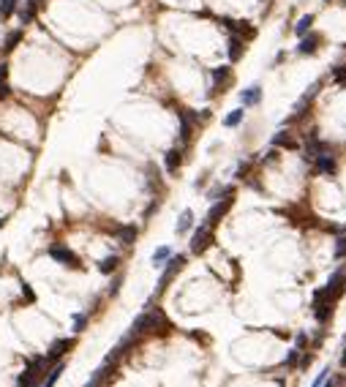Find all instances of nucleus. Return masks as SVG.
<instances>
[{
    "label": "nucleus",
    "mask_w": 346,
    "mask_h": 387,
    "mask_svg": "<svg viewBox=\"0 0 346 387\" xmlns=\"http://www.w3.org/2000/svg\"><path fill=\"white\" fill-rule=\"evenodd\" d=\"M166 327H169V322H166L164 311L161 308H147L145 314H139L137 319H134L131 325V335L134 338H139L142 333H166Z\"/></svg>",
    "instance_id": "f257e3e1"
},
{
    "label": "nucleus",
    "mask_w": 346,
    "mask_h": 387,
    "mask_svg": "<svg viewBox=\"0 0 346 387\" xmlns=\"http://www.w3.org/2000/svg\"><path fill=\"white\" fill-rule=\"evenodd\" d=\"M44 366H47V357H35V360H30L28 368H25V373L19 376V385H17V387H38V379H41Z\"/></svg>",
    "instance_id": "f03ea898"
},
{
    "label": "nucleus",
    "mask_w": 346,
    "mask_h": 387,
    "mask_svg": "<svg viewBox=\"0 0 346 387\" xmlns=\"http://www.w3.org/2000/svg\"><path fill=\"white\" fill-rule=\"evenodd\" d=\"M332 305H335V298H330V295H327V289L322 286V289L313 295V314H316L319 322H327V319H330Z\"/></svg>",
    "instance_id": "7ed1b4c3"
},
{
    "label": "nucleus",
    "mask_w": 346,
    "mask_h": 387,
    "mask_svg": "<svg viewBox=\"0 0 346 387\" xmlns=\"http://www.w3.org/2000/svg\"><path fill=\"white\" fill-rule=\"evenodd\" d=\"M49 256L55 259V262L66 264V267H79V259H76V254L71 248H66V246H60V243H55L52 248H49Z\"/></svg>",
    "instance_id": "20e7f679"
},
{
    "label": "nucleus",
    "mask_w": 346,
    "mask_h": 387,
    "mask_svg": "<svg viewBox=\"0 0 346 387\" xmlns=\"http://www.w3.org/2000/svg\"><path fill=\"white\" fill-rule=\"evenodd\" d=\"M210 243H213V232H210V227H199L194 232V237H191V251H194V254H202V251H208Z\"/></svg>",
    "instance_id": "39448f33"
},
{
    "label": "nucleus",
    "mask_w": 346,
    "mask_h": 387,
    "mask_svg": "<svg viewBox=\"0 0 346 387\" xmlns=\"http://www.w3.org/2000/svg\"><path fill=\"white\" fill-rule=\"evenodd\" d=\"M183 262H186L183 256H169V262H166V270L161 273V278H158V292L164 289V286H166L169 281H172V278H174V273H180Z\"/></svg>",
    "instance_id": "423d86ee"
},
{
    "label": "nucleus",
    "mask_w": 346,
    "mask_h": 387,
    "mask_svg": "<svg viewBox=\"0 0 346 387\" xmlns=\"http://www.w3.org/2000/svg\"><path fill=\"white\" fill-rule=\"evenodd\" d=\"M325 289H327V295L335 298V300H338V295H344V289H346V273L344 270H335V273H332V278L325 283Z\"/></svg>",
    "instance_id": "0eeeda50"
},
{
    "label": "nucleus",
    "mask_w": 346,
    "mask_h": 387,
    "mask_svg": "<svg viewBox=\"0 0 346 387\" xmlns=\"http://www.w3.org/2000/svg\"><path fill=\"white\" fill-rule=\"evenodd\" d=\"M229 208H232V199H221V202H215L213 208H210V213H208V227H213V224H218L224 218V215L229 213Z\"/></svg>",
    "instance_id": "6e6552de"
},
{
    "label": "nucleus",
    "mask_w": 346,
    "mask_h": 387,
    "mask_svg": "<svg viewBox=\"0 0 346 387\" xmlns=\"http://www.w3.org/2000/svg\"><path fill=\"white\" fill-rule=\"evenodd\" d=\"M319 90H322V82H316V85H311V88H308V93H305V96L300 98L297 104H294V118H303V115H305V109L311 106L313 96H316Z\"/></svg>",
    "instance_id": "1a4fd4ad"
},
{
    "label": "nucleus",
    "mask_w": 346,
    "mask_h": 387,
    "mask_svg": "<svg viewBox=\"0 0 346 387\" xmlns=\"http://www.w3.org/2000/svg\"><path fill=\"white\" fill-rule=\"evenodd\" d=\"M229 76H232V69H229V66H218V69L210 71V82H213V90H221L224 85L229 82Z\"/></svg>",
    "instance_id": "9d476101"
},
{
    "label": "nucleus",
    "mask_w": 346,
    "mask_h": 387,
    "mask_svg": "<svg viewBox=\"0 0 346 387\" xmlns=\"http://www.w3.org/2000/svg\"><path fill=\"white\" fill-rule=\"evenodd\" d=\"M316 47H319V35L316 33H305L303 38H300V44H297V52L300 55H313Z\"/></svg>",
    "instance_id": "9b49d317"
},
{
    "label": "nucleus",
    "mask_w": 346,
    "mask_h": 387,
    "mask_svg": "<svg viewBox=\"0 0 346 387\" xmlns=\"http://www.w3.org/2000/svg\"><path fill=\"white\" fill-rule=\"evenodd\" d=\"M71 349V338H60V341H55V344L49 346V352H47V363H52V360H57V357H63V354Z\"/></svg>",
    "instance_id": "f8f14e48"
},
{
    "label": "nucleus",
    "mask_w": 346,
    "mask_h": 387,
    "mask_svg": "<svg viewBox=\"0 0 346 387\" xmlns=\"http://www.w3.org/2000/svg\"><path fill=\"white\" fill-rule=\"evenodd\" d=\"M273 147H286V150H294L297 142H294V137H292L289 131H278L276 137H273Z\"/></svg>",
    "instance_id": "ddd939ff"
},
{
    "label": "nucleus",
    "mask_w": 346,
    "mask_h": 387,
    "mask_svg": "<svg viewBox=\"0 0 346 387\" xmlns=\"http://www.w3.org/2000/svg\"><path fill=\"white\" fill-rule=\"evenodd\" d=\"M229 57H232V63L235 60H240L242 57V52H245V47H242V38H237V35H232V38H229Z\"/></svg>",
    "instance_id": "4468645a"
},
{
    "label": "nucleus",
    "mask_w": 346,
    "mask_h": 387,
    "mask_svg": "<svg viewBox=\"0 0 346 387\" xmlns=\"http://www.w3.org/2000/svg\"><path fill=\"white\" fill-rule=\"evenodd\" d=\"M226 28H229V30H237L242 38H254V35H256V30L251 28L248 22H226Z\"/></svg>",
    "instance_id": "2eb2a0df"
},
{
    "label": "nucleus",
    "mask_w": 346,
    "mask_h": 387,
    "mask_svg": "<svg viewBox=\"0 0 346 387\" xmlns=\"http://www.w3.org/2000/svg\"><path fill=\"white\" fill-rule=\"evenodd\" d=\"M316 169H319V172H325V175H332V172H335V158L327 156V153H325V156H319V158H316Z\"/></svg>",
    "instance_id": "dca6fc26"
},
{
    "label": "nucleus",
    "mask_w": 346,
    "mask_h": 387,
    "mask_svg": "<svg viewBox=\"0 0 346 387\" xmlns=\"http://www.w3.org/2000/svg\"><path fill=\"white\" fill-rule=\"evenodd\" d=\"M180 161H183L180 150H169V153H166V158H164L166 172H177V166H180Z\"/></svg>",
    "instance_id": "f3484780"
},
{
    "label": "nucleus",
    "mask_w": 346,
    "mask_h": 387,
    "mask_svg": "<svg viewBox=\"0 0 346 387\" xmlns=\"http://www.w3.org/2000/svg\"><path fill=\"white\" fill-rule=\"evenodd\" d=\"M118 264H120L118 256H106V259H101V262H98V270H101L104 276H109V273H115V270H118Z\"/></svg>",
    "instance_id": "a211bd4d"
},
{
    "label": "nucleus",
    "mask_w": 346,
    "mask_h": 387,
    "mask_svg": "<svg viewBox=\"0 0 346 387\" xmlns=\"http://www.w3.org/2000/svg\"><path fill=\"white\" fill-rule=\"evenodd\" d=\"M311 25H313V17H311V14L300 17V19H297V25H294V33H297L300 38H303V35L308 33V30H311Z\"/></svg>",
    "instance_id": "6ab92c4d"
},
{
    "label": "nucleus",
    "mask_w": 346,
    "mask_h": 387,
    "mask_svg": "<svg viewBox=\"0 0 346 387\" xmlns=\"http://www.w3.org/2000/svg\"><path fill=\"white\" fill-rule=\"evenodd\" d=\"M118 237H120V243L131 246V243L137 240V227H120L118 229Z\"/></svg>",
    "instance_id": "aec40b11"
},
{
    "label": "nucleus",
    "mask_w": 346,
    "mask_h": 387,
    "mask_svg": "<svg viewBox=\"0 0 346 387\" xmlns=\"http://www.w3.org/2000/svg\"><path fill=\"white\" fill-rule=\"evenodd\" d=\"M17 3H19V0H0V19H8V17L14 14Z\"/></svg>",
    "instance_id": "412c9836"
},
{
    "label": "nucleus",
    "mask_w": 346,
    "mask_h": 387,
    "mask_svg": "<svg viewBox=\"0 0 346 387\" xmlns=\"http://www.w3.org/2000/svg\"><path fill=\"white\" fill-rule=\"evenodd\" d=\"M242 101H245V104H259V101H262V90H259V88H248L245 93H242Z\"/></svg>",
    "instance_id": "4be33fe9"
},
{
    "label": "nucleus",
    "mask_w": 346,
    "mask_h": 387,
    "mask_svg": "<svg viewBox=\"0 0 346 387\" xmlns=\"http://www.w3.org/2000/svg\"><path fill=\"white\" fill-rule=\"evenodd\" d=\"M60 373H63V363H57V366L52 368V371H49V376L44 379V385H41V387H55V382L60 379Z\"/></svg>",
    "instance_id": "5701e85b"
},
{
    "label": "nucleus",
    "mask_w": 346,
    "mask_h": 387,
    "mask_svg": "<svg viewBox=\"0 0 346 387\" xmlns=\"http://www.w3.org/2000/svg\"><path fill=\"white\" fill-rule=\"evenodd\" d=\"M191 224H194V213H191V210H186V213L180 215V221H177V235H183V232H186Z\"/></svg>",
    "instance_id": "b1692460"
},
{
    "label": "nucleus",
    "mask_w": 346,
    "mask_h": 387,
    "mask_svg": "<svg viewBox=\"0 0 346 387\" xmlns=\"http://www.w3.org/2000/svg\"><path fill=\"white\" fill-rule=\"evenodd\" d=\"M19 41H22V30H11V33L6 35V47H3V49H6V52H11V49H14Z\"/></svg>",
    "instance_id": "393cba45"
},
{
    "label": "nucleus",
    "mask_w": 346,
    "mask_h": 387,
    "mask_svg": "<svg viewBox=\"0 0 346 387\" xmlns=\"http://www.w3.org/2000/svg\"><path fill=\"white\" fill-rule=\"evenodd\" d=\"M169 256H172V248H169V246H161V248H156V254H153V262L161 264V262H166Z\"/></svg>",
    "instance_id": "a878e982"
},
{
    "label": "nucleus",
    "mask_w": 346,
    "mask_h": 387,
    "mask_svg": "<svg viewBox=\"0 0 346 387\" xmlns=\"http://www.w3.org/2000/svg\"><path fill=\"white\" fill-rule=\"evenodd\" d=\"M6 74H8V66L0 63V98L8 96V82H6Z\"/></svg>",
    "instance_id": "bb28decb"
},
{
    "label": "nucleus",
    "mask_w": 346,
    "mask_h": 387,
    "mask_svg": "<svg viewBox=\"0 0 346 387\" xmlns=\"http://www.w3.org/2000/svg\"><path fill=\"white\" fill-rule=\"evenodd\" d=\"M240 120H242V109H235V112H229V115H226L224 123H226V125H237Z\"/></svg>",
    "instance_id": "cd10ccee"
},
{
    "label": "nucleus",
    "mask_w": 346,
    "mask_h": 387,
    "mask_svg": "<svg viewBox=\"0 0 346 387\" xmlns=\"http://www.w3.org/2000/svg\"><path fill=\"white\" fill-rule=\"evenodd\" d=\"M104 373H106L104 368H98V371L93 373V379L87 382V385H85V387H98V385H101V379H104Z\"/></svg>",
    "instance_id": "c85d7f7f"
},
{
    "label": "nucleus",
    "mask_w": 346,
    "mask_h": 387,
    "mask_svg": "<svg viewBox=\"0 0 346 387\" xmlns=\"http://www.w3.org/2000/svg\"><path fill=\"white\" fill-rule=\"evenodd\" d=\"M335 82H338L341 88H346V66H338V69H335Z\"/></svg>",
    "instance_id": "c756f323"
},
{
    "label": "nucleus",
    "mask_w": 346,
    "mask_h": 387,
    "mask_svg": "<svg viewBox=\"0 0 346 387\" xmlns=\"http://www.w3.org/2000/svg\"><path fill=\"white\" fill-rule=\"evenodd\" d=\"M346 256V237H341L338 246H335V259H344Z\"/></svg>",
    "instance_id": "7c9ffc66"
},
{
    "label": "nucleus",
    "mask_w": 346,
    "mask_h": 387,
    "mask_svg": "<svg viewBox=\"0 0 346 387\" xmlns=\"http://www.w3.org/2000/svg\"><path fill=\"white\" fill-rule=\"evenodd\" d=\"M85 325H87V317H76V319H74V330H76V333L82 330Z\"/></svg>",
    "instance_id": "2f4dec72"
},
{
    "label": "nucleus",
    "mask_w": 346,
    "mask_h": 387,
    "mask_svg": "<svg viewBox=\"0 0 346 387\" xmlns=\"http://www.w3.org/2000/svg\"><path fill=\"white\" fill-rule=\"evenodd\" d=\"M325 382H327V371H322V373L316 376V382H313L311 387H325Z\"/></svg>",
    "instance_id": "473e14b6"
},
{
    "label": "nucleus",
    "mask_w": 346,
    "mask_h": 387,
    "mask_svg": "<svg viewBox=\"0 0 346 387\" xmlns=\"http://www.w3.org/2000/svg\"><path fill=\"white\" fill-rule=\"evenodd\" d=\"M22 295H25V300H30V303L35 300V295L30 292V286H28V283H22Z\"/></svg>",
    "instance_id": "72a5a7b5"
},
{
    "label": "nucleus",
    "mask_w": 346,
    "mask_h": 387,
    "mask_svg": "<svg viewBox=\"0 0 346 387\" xmlns=\"http://www.w3.org/2000/svg\"><path fill=\"white\" fill-rule=\"evenodd\" d=\"M341 366H346V354H344V360H341Z\"/></svg>",
    "instance_id": "f704fd0d"
},
{
    "label": "nucleus",
    "mask_w": 346,
    "mask_h": 387,
    "mask_svg": "<svg viewBox=\"0 0 346 387\" xmlns=\"http://www.w3.org/2000/svg\"><path fill=\"white\" fill-rule=\"evenodd\" d=\"M338 3H341V6H346V0H338Z\"/></svg>",
    "instance_id": "c9c22d12"
},
{
    "label": "nucleus",
    "mask_w": 346,
    "mask_h": 387,
    "mask_svg": "<svg viewBox=\"0 0 346 387\" xmlns=\"http://www.w3.org/2000/svg\"><path fill=\"white\" fill-rule=\"evenodd\" d=\"M325 387H332V385H327V382H325Z\"/></svg>",
    "instance_id": "e433bc0d"
},
{
    "label": "nucleus",
    "mask_w": 346,
    "mask_h": 387,
    "mask_svg": "<svg viewBox=\"0 0 346 387\" xmlns=\"http://www.w3.org/2000/svg\"><path fill=\"white\" fill-rule=\"evenodd\" d=\"M325 3H330V0H325Z\"/></svg>",
    "instance_id": "4c0bfd02"
}]
</instances>
